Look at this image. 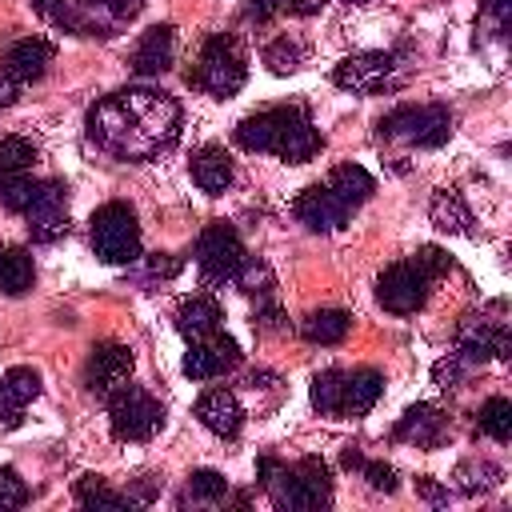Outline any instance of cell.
<instances>
[{"mask_svg":"<svg viewBox=\"0 0 512 512\" xmlns=\"http://www.w3.org/2000/svg\"><path fill=\"white\" fill-rule=\"evenodd\" d=\"M224 324V312L212 296H188L180 308H176V332L192 344V340H204L212 332H220Z\"/></svg>","mask_w":512,"mask_h":512,"instance_id":"obj_21","label":"cell"},{"mask_svg":"<svg viewBox=\"0 0 512 512\" xmlns=\"http://www.w3.org/2000/svg\"><path fill=\"white\" fill-rule=\"evenodd\" d=\"M188 172H192V184L208 196H224L236 180V168H232V156L220 148V144H204L192 152L188 160Z\"/></svg>","mask_w":512,"mask_h":512,"instance_id":"obj_20","label":"cell"},{"mask_svg":"<svg viewBox=\"0 0 512 512\" xmlns=\"http://www.w3.org/2000/svg\"><path fill=\"white\" fill-rule=\"evenodd\" d=\"M88 140L116 160H152L168 152L180 136V104L176 96L136 84L100 96L84 116Z\"/></svg>","mask_w":512,"mask_h":512,"instance_id":"obj_1","label":"cell"},{"mask_svg":"<svg viewBox=\"0 0 512 512\" xmlns=\"http://www.w3.org/2000/svg\"><path fill=\"white\" fill-rule=\"evenodd\" d=\"M196 420L212 432V436H220V440H232L240 428H244V408H240V400H236V392H228V388H208L200 400H196Z\"/></svg>","mask_w":512,"mask_h":512,"instance_id":"obj_19","label":"cell"},{"mask_svg":"<svg viewBox=\"0 0 512 512\" xmlns=\"http://www.w3.org/2000/svg\"><path fill=\"white\" fill-rule=\"evenodd\" d=\"M292 212H296V220H300L308 232H336V228H344V224L352 220V208H348L328 184L304 188V192L292 200Z\"/></svg>","mask_w":512,"mask_h":512,"instance_id":"obj_15","label":"cell"},{"mask_svg":"<svg viewBox=\"0 0 512 512\" xmlns=\"http://www.w3.org/2000/svg\"><path fill=\"white\" fill-rule=\"evenodd\" d=\"M248 80V60H244V48L232 32H212L200 48V60L196 68L188 72V84L208 92V96H236Z\"/></svg>","mask_w":512,"mask_h":512,"instance_id":"obj_4","label":"cell"},{"mask_svg":"<svg viewBox=\"0 0 512 512\" xmlns=\"http://www.w3.org/2000/svg\"><path fill=\"white\" fill-rule=\"evenodd\" d=\"M24 416V400L4 384V372H0V428H16Z\"/></svg>","mask_w":512,"mask_h":512,"instance_id":"obj_40","label":"cell"},{"mask_svg":"<svg viewBox=\"0 0 512 512\" xmlns=\"http://www.w3.org/2000/svg\"><path fill=\"white\" fill-rule=\"evenodd\" d=\"M52 60H56V44H52V40H44V36H24V40H16V44L4 52L0 72H4L8 80H16V84H32V80H40V76L48 72Z\"/></svg>","mask_w":512,"mask_h":512,"instance_id":"obj_17","label":"cell"},{"mask_svg":"<svg viewBox=\"0 0 512 512\" xmlns=\"http://www.w3.org/2000/svg\"><path fill=\"white\" fill-rule=\"evenodd\" d=\"M172 56H176V32H172V24H152L136 40V48L128 56V68H132V76L152 80V76H160V72L172 68Z\"/></svg>","mask_w":512,"mask_h":512,"instance_id":"obj_16","label":"cell"},{"mask_svg":"<svg viewBox=\"0 0 512 512\" xmlns=\"http://www.w3.org/2000/svg\"><path fill=\"white\" fill-rule=\"evenodd\" d=\"M360 476H364L368 488H376V492H396V468L384 464V460H364V464H360Z\"/></svg>","mask_w":512,"mask_h":512,"instance_id":"obj_39","label":"cell"},{"mask_svg":"<svg viewBox=\"0 0 512 512\" xmlns=\"http://www.w3.org/2000/svg\"><path fill=\"white\" fill-rule=\"evenodd\" d=\"M76 504H84V508H132L136 500L128 492L108 488L104 476H80L76 480Z\"/></svg>","mask_w":512,"mask_h":512,"instance_id":"obj_29","label":"cell"},{"mask_svg":"<svg viewBox=\"0 0 512 512\" xmlns=\"http://www.w3.org/2000/svg\"><path fill=\"white\" fill-rule=\"evenodd\" d=\"M352 328V316L344 308H320V312H308L300 320V336L308 344H340Z\"/></svg>","mask_w":512,"mask_h":512,"instance_id":"obj_24","label":"cell"},{"mask_svg":"<svg viewBox=\"0 0 512 512\" xmlns=\"http://www.w3.org/2000/svg\"><path fill=\"white\" fill-rule=\"evenodd\" d=\"M28 504V484L12 464L0 468V508H24Z\"/></svg>","mask_w":512,"mask_h":512,"instance_id":"obj_37","label":"cell"},{"mask_svg":"<svg viewBox=\"0 0 512 512\" xmlns=\"http://www.w3.org/2000/svg\"><path fill=\"white\" fill-rule=\"evenodd\" d=\"M20 216H24L28 236L36 244H52L56 236L68 232V184L64 180H36Z\"/></svg>","mask_w":512,"mask_h":512,"instance_id":"obj_10","label":"cell"},{"mask_svg":"<svg viewBox=\"0 0 512 512\" xmlns=\"http://www.w3.org/2000/svg\"><path fill=\"white\" fill-rule=\"evenodd\" d=\"M396 72H400V56H396V52H356V56H344V60L336 64L332 80H336V88H344V92L368 96V92H388V88H396V84H400Z\"/></svg>","mask_w":512,"mask_h":512,"instance_id":"obj_11","label":"cell"},{"mask_svg":"<svg viewBox=\"0 0 512 512\" xmlns=\"http://www.w3.org/2000/svg\"><path fill=\"white\" fill-rule=\"evenodd\" d=\"M180 268H184V260L180 256H168V252H156L148 260V276H160V280H172Z\"/></svg>","mask_w":512,"mask_h":512,"instance_id":"obj_41","label":"cell"},{"mask_svg":"<svg viewBox=\"0 0 512 512\" xmlns=\"http://www.w3.org/2000/svg\"><path fill=\"white\" fill-rule=\"evenodd\" d=\"M264 64H268V72L288 76V72H296V68L304 64V44L292 40V36H276V40L264 48Z\"/></svg>","mask_w":512,"mask_h":512,"instance_id":"obj_33","label":"cell"},{"mask_svg":"<svg viewBox=\"0 0 512 512\" xmlns=\"http://www.w3.org/2000/svg\"><path fill=\"white\" fill-rule=\"evenodd\" d=\"M380 140H396L408 148H440L452 136V112L444 104H400L376 124Z\"/></svg>","mask_w":512,"mask_h":512,"instance_id":"obj_5","label":"cell"},{"mask_svg":"<svg viewBox=\"0 0 512 512\" xmlns=\"http://www.w3.org/2000/svg\"><path fill=\"white\" fill-rule=\"evenodd\" d=\"M444 436H448V416L436 404H412L392 428V440L416 444V448H440Z\"/></svg>","mask_w":512,"mask_h":512,"instance_id":"obj_18","label":"cell"},{"mask_svg":"<svg viewBox=\"0 0 512 512\" xmlns=\"http://www.w3.org/2000/svg\"><path fill=\"white\" fill-rule=\"evenodd\" d=\"M88 236H92L96 260H104V264H132V260H140V224H136L132 204H124V200L100 204L92 212Z\"/></svg>","mask_w":512,"mask_h":512,"instance_id":"obj_6","label":"cell"},{"mask_svg":"<svg viewBox=\"0 0 512 512\" xmlns=\"http://www.w3.org/2000/svg\"><path fill=\"white\" fill-rule=\"evenodd\" d=\"M432 280H436V276H432L416 256L396 260V264H388V268L376 276V300H380V308L392 312V316H412V312L424 308Z\"/></svg>","mask_w":512,"mask_h":512,"instance_id":"obj_8","label":"cell"},{"mask_svg":"<svg viewBox=\"0 0 512 512\" xmlns=\"http://www.w3.org/2000/svg\"><path fill=\"white\" fill-rule=\"evenodd\" d=\"M340 464H344V468H356V472H360V464H364V456H360L356 448H344V456H340Z\"/></svg>","mask_w":512,"mask_h":512,"instance_id":"obj_44","label":"cell"},{"mask_svg":"<svg viewBox=\"0 0 512 512\" xmlns=\"http://www.w3.org/2000/svg\"><path fill=\"white\" fill-rule=\"evenodd\" d=\"M188 492H192V500L216 504V500H228V480H224L216 468H196V472L188 476Z\"/></svg>","mask_w":512,"mask_h":512,"instance_id":"obj_34","label":"cell"},{"mask_svg":"<svg viewBox=\"0 0 512 512\" xmlns=\"http://www.w3.org/2000/svg\"><path fill=\"white\" fill-rule=\"evenodd\" d=\"M232 140L244 152H272L288 164H308L324 148V136L312 124L304 104H276V108H264L256 116H244L232 128Z\"/></svg>","mask_w":512,"mask_h":512,"instance_id":"obj_2","label":"cell"},{"mask_svg":"<svg viewBox=\"0 0 512 512\" xmlns=\"http://www.w3.org/2000/svg\"><path fill=\"white\" fill-rule=\"evenodd\" d=\"M236 284H240V292L268 296V292H272V272H268V264H260V260H244L240 272H236Z\"/></svg>","mask_w":512,"mask_h":512,"instance_id":"obj_35","label":"cell"},{"mask_svg":"<svg viewBox=\"0 0 512 512\" xmlns=\"http://www.w3.org/2000/svg\"><path fill=\"white\" fill-rule=\"evenodd\" d=\"M416 488H420V496H424V500H432V504H448V488H440L432 476H420V480H416Z\"/></svg>","mask_w":512,"mask_h":512,"instance_id":"obj_42","label":"cell"},{"mask_svg":"<svg viewBox=\"0 0 512 512\" xmlns=\"http://www.w3.org/2000/svg\"><path fill=\"white\" fill-rule=\"evenodd\" d=\"M244 260L248 256H244V244H240L232 224L216 220L196 236V268L208 284H232Z\"/></svg>","mask_w":512,"mask_h":512,"instance_id":"obj_9","label":"cell"},{"mask_svg":"<svg viewBox=\"0 0 512 512\" xmlns=\"http://www.w3.org/2000/svg\"><path fill=\"white\" fill-rule=\"evenodd\" d=\"M476 24H488V32H492L496 40H504V36H508V24H512V0H484Z\"/></svg>","mask_w":512,"mask_h":512,"instance_id":"obj_36","label":"cell"},{"mask_svg":"<svg viewBox=\"0 0 512 512\" xmlns=\"http://www.w3.org/2000/svg\"><path fill=\"white\" fill-rule=\"evenodd\" d=\"M16 96H20V84H16V80H8V76L0 72V108L16 104Z\"/></svg>","mask_w":512,"mask_h":512,"instance_id":"obj_43","label":"cell"},{"mask_svg":"<svg viewBox=\"0 0 512 512\" xmlns=\"http://www.w3.org/2000/svg\"><path fill=\"white\" fill-rule=\"evenodd\" d=\"M380 396H384V376L376 368H352V372H344L340 416H364V412H372V404Z\"/></svg>","mask_w":512,"mask_h":512,"instance_id":"obj_22","label":"cell"},{"mask_svg":"<svg viewBox=\"0 0 512 512\" xmlns=\"http://www.w3.org/2000/svg\"><path fill=\"white\" fill-rule=\"evenodd\" d=\"M340 400H344V372L340 368H324L312 376V408L324 416H340Z\"/></svg>","mask_w":512,"mask_h":512,"instance_id":"obj_30","label":"cell"},{"mask_svg":"<svg viewBox=\"0 0 512 512\" xmlns=\"http://www.w3.org/2000/svg\"><path fill=\"white\" fill-rule=\"evenodd\" d=\"M36 280V264L28 248H4L0 252V292L4 296H24Z\"/></svg>","mask_w":512,"mask_h":512,"instance_id":"obj_25","label":"cell"},{"mask_svg":"<svg viewBox=\"0 0 512 512\" xmlns=\"http://www.w3.org/2000/svg\"><path fill=\"white\" fill-rule=\"evenodd\" d=\"M512 340H508V324L504 320H488V316H468L460 328H456V356L468 360V364H480V360H492V356H508Z\"/></svg>","mask_w":512,"mask_h":512,"instance_id":"obj_13","label":"cell"},{"mask_svg":"<svg viewBox=\"0 0 512 512\" xmlns=\"http://www.w3.org/2000/svg\"><path fill=\"white\" fill-rule=\"evenodd\" d=\"M36 164V144L28 136H4L0 140V180L20 176Z\"/></svg>","mask_w":512,"mask_h":512,"instance_id":"obj_31","label":"cell"},{"mask_svg":"<svg viewBox=\"0 0 512 512\" xmlns=\"http://www.w3.org/2000/svg\"><path fill=\"white\" fill-rule=\"evenodd\" d=\"M500 476H504V472H500L496 464H488V460H464L452 480H456V488H460L464 496H476V492L500 484Z\"/></svg>","mask_w":512,"mask_h":512,"instance_id":"obj_32","label":"cell"},{"mask_svg":"<svg viewBox=\"0 0 512 512\" xmlns=\"http://www.w3.org/2000/svg\"><path fill=\"white\" fill-rule=\"evenodd\" d=\"M432 224L440 228V232H452V236H460V232H468L472 228V212H468V204H464V196L460 192H452V188H440L436 196H432Z\"/></svg>","mask_w":512,"mask_h":512,"instance_id":"obj_26","label":"cell"},{"mask_svg":"<svg viewBox=\"0 0 512 512\" xmlns=\"http://www.w3.org/2000/svg\"><path fill=\"white\" fill-rule=\"evenodd\" d=\"M476 432H484L496 444H508V436H512V404L504 396H488L480 404V412H476Z\"/></svg>","mask_w":512,"mask_h":512,"instance_id":"obj_28","label":"cell"},{"mask_svg":"<svg viewBox=\"0 0 512 512\" xmlns=\"http://www.w3.org/2000/svg\"><path fill=\"white\" fill-rule=\"evenodd\" d=\"M464 372H468V360H460L456 352H448L444 360H436V364H432V380H436L444 392H448V388H460Z\"/></svg>","mask_w":512,"mask_h":512,"instance_id":"obj_38","label":"cell"},{"mask_svg":"<svg viewBox=\"0 0 512 512\" xmlns=\"http://www.w3.org/2000/svg\"><path fill=\"white\" fill-rule=\"evenodd\" d=\"M324 184H328V188H332V192H336L352 212H356V208L376 192L372 172H368V168H360V164H336V168L328 172V180H324Z\"/></svg>","mask_w":512,"mask_h":512,"instance_id":"obj_23","label":"cell"},{"mask_svg":"<svg viewBox=\"0 0 512 512\" xmlns=\"http://www.w3.org/2000/svg\"><path fill=\"white\" fill-rule=\"evenodd\" d=\"M240 364V344L228 332H212L204 340H192L184 352V376L192 380H216Z\"/></svg>","mask_w":512,"mask_h":512,"instance_id":"obj_14","label":"cell"},{"mask_svg":"<svg viewBox=\"0 0 512 512\" xmlns=\"http://www.w3.org/2000/svg\"><path fill=\"white\" fill-rule=\"evenodd\" d=\"M132 368H136V356H132L128 344H120V340H100V344H92V352H88L84 384H88V392L108 396L112 388H120V384L132 376Z\"/></svg>","mask_w":512,"mask_h":512,"instance_id":"obj_12","label":"cell"},{"mask_svg":"<svg viewBox=\"0 0 512 512\" xmlns=\"http://www.w3.org/2000/svg\"><path fill=\"white\" fill-rule=\"evenodd\" d=\"M328 0H248L244 4V20L268 24L276 16H316Z\"/></svg>","mask_w":512,"mask_h":512,"instance_id":"obj_27","label":"cell"},{"mask_svg":"<svg viewBox=\"0 0 512 512\" xmlns=\"http://www.w3.org/2000/svg\"><path fill=\"white\" fill-rule=\"evenodd\" d=\"M348 4H368V0H348Z\"/></svg>","mask_w":512,"mask_h":512,"instance_id":"obj_45","label":"cell"},{"mask_svg":"<svg viewBox=\"0 0 512 512\" xmlns=\"http://www.w3.org/2000/svg\"><path fill=\"white\" fill-rule=\"evenodd\" d=\"M108 424H112L116 440L140 444V440H152L164 428V408L148 388L124 380L120 388L108 392Z\"/></svg>","mask_w":512,"mask_h":512,"instance_id":"obj_7","label":"cell"},{"mask_svg":"<svg viewBox=\"0 0 512 512\" xmlns=\"http://www.w3.org/2000/svg\"><path fill=\"white\" fill-rule=\"evenodd\" d=\"M256 480L280 512H312V508L332 504V468L320 456H304L296 464H284L276 456H260Z\"/></svg>","mask_w":512,"mask_h":512,"instance_id":"obj_3","label":"cell"}]
</instances>
